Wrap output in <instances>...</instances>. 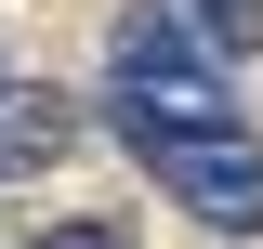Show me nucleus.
<instances>
[{"instance_id":"nucleus-1","label":"nucleus","mask_w":263,"mask_h":249,"mask_svg":"<svg viewBox=\"0 0 263 249\" xmlns=\"http://www.w3.org/2000/svg\"><path fill=\"white\" fill-rule=\"evenodd\" d=\"M105 92H119L132 118L237 131V79H224V53H211L171 0H119V27H105Z\"/></svg>"},{"instance_id":"nucleus-4","label":"nucleus","mask_w":263,"mask_h":249,"mask_svg":"<svg viewBox=\"0 0 263 249\" xmlns=\"http://www.w3.org/2000/svg\"><path fill=\"white\" fill-rule=\"evenodd\" d=\"M171 13H184L224 66H237V53H263V0H171Z\"/></svg>"},{"instance_id":"nucleus-6","label":"nucleus","mask_w":263,"mask_h":249,"mask_svg":"<svg viewBox=\"0 0 263 249\" xmlns=\"http://www.w3.org/2000/svg\"><path fill=\"white\" fill-rule=\"evenodd\" d=\"M0 92H13V66H0Z\"/></svg>"},{"instance_id":"nucleus-3","label":"nucleus","mask_w":263,"mask_h":249,"mask_svg":"<svg viewBox=\"0 0 263 249\" xmlns=\"http://www.w3.org/2000/svg\"><path fill=\"white\" fill-rule=\"evenodd\" d=\"M66 157H79V105H53V92H0V184L66 171Z\"/></svg>"},{"instance_id":"nucleus-2","label":"nucleus","mask_w":263,"mask_h":249,"mask_svg":"<svg viewBox=\"0 0 263 249\" xmlns=\"http://www.w3.org/2000/svg\"><path fill=\"white\" fill-rule=\"evenodd\" d=\"M119 144L145 157V184H158L184 223L263 236V144H250V131H184V118H132V105H119Z\"/></svg>"},{"instance_id":"nucleus-5","label":"nucleus","mask_w":263,"mask_h":249,"mask_svg":"<svg viewBox=\"0 0 263 249\" xmlns=\"http://www.w3.org/2000/svg\"><path fill=\"white\" fill-rule=\"evenodd\" d=\"M40 249H119V223H53Z\"/></svg>"}]
</instances>
